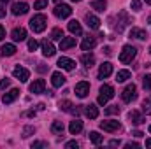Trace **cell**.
Segmentation results:
<instances>
[{
    "label": "cell",
    "mask_w": 151,
    "mask_h": 149,
    "mask_svg": "<svg viewBox=\"0 0 151 149\" xmlns=\"http://www.w3.org/2000/svg\"><path fill=\"white\" fill-rule=\"evenodd\" d=\"M46 25H47V18H46L44 14H35V16L30 19V28H32V32H35V34L44 32V30H46Z\"/></svg>",
    "instance_id": "6da1fadb"
},
{
    "label": "cell",
    "mask_w": 151,
    "mask_h": 149,
    "mask_svg": "<svg viewBox=\"0 0 151 149\" xmlns=\"http://www.w3.org/2000/svg\"><path fill=\"white\" fill-rule=\"evenodd\" d=\"M114 97V88L111 84H104L100 88V95H99V104L100 105H106L111 98Z\"/></svg>",
    "instance_id": "7a4b0ae2"
},
{
    "label": "cell",
    "mask_w": 151,
    "mask_h": 149,
    "mask_svg": "<svg viewBox=\"0 0 151 149\" xmlns=\"http://www.w3.org/2000/svg\"><path fill=\"white\" fill-rule=\"evenodd\" d=\"M137 54V49L134 46H123L121 53H119V62L121 63H130Z\"/></svg>",
    "instance_id": "3957f363"
},
{
    "label": "cell",
    "mask_w": 151,
    "mask_h": 149,
    "mask_svg": "<svg viewBox=\"0 0 151 149\" xmlns=\"http://www.w3.org/2000/svg\"><path fill=\"white\" fill-rule=\"evenodd\" d=\"M55 16L56 18H60V19H65V18H69L70 14H72V7L70 5H67V4H56V7H55Z\"/></svg>",
    "instance_id": "277c9868"
},
{
    "label": "cell",
    "mask_w": 151,
    "mask_h": 149,
    "mask_svg": "<svg viewBox=\"0 0 151 149\" xmlns=\"http://www.w3.org/2000/svg\"><path fill=\"white\" fill-rule=\"evenodd\" d=\"M137 98V86L135 84H128L125 90H123V93H121V100L123 102H132V100H135Z\"/></svg>",
    "instance_id": "5b68a950"
},
{
    "label": "cell",
    "mask_w": 151,
    "mask_h": 149,
    "mask_svg": "<svg viewBox=\"0 0 151 149\" xmlns=\"http://www.w3.org/2000/svg\"><path fill=\"white\" fill-rule=\"evenodd\" d=\"M119 121H114V119H107V121H100V128L104 130V132H109V133H113V132H118L119 130Z\"/></svg>",
    "instance_id": "8992f818"
},
{
    "label": "cell",
    "mask_w": 151,
    "mask_h": 149,
    "mask_svg": "<svg viewBox=\"0 0 151 149\" xmlns=\"http://www.w3.org/2000/svg\"><path fill=\"white\" fill-rule=\"evenodd\" d=\"M76 95L79 97V98H84V97H88V93H90V84L86 82V81H81V82H77L76 84Z\"/></svg>",
    "instance_id": "52a82bcc"
},
{
    "label": "cell",
    "mask_w": 151,
    "mask_h": 149,
    "mask_svg": "<svg viewBox=\"0 0 151 149\" xmlns=\"http://www.w3.org/2000/svg\"><path fill=\"white\" fill-rule=\"evenodd\" d=\"M12 75H14L18 81H21V82H27V81H28V77H30V72H28L25 67H19V65H18V67L12 70Z\"/></svg>",
    "instance_id": "ba28073f"
},
{
    "label": "cell",
    "mask_w": 151,
    "mask_h": 149,
    "mask_svg": "<svg viewBox=\"0 0 151 149\" xmlns=\"http://www.w3.org/2000/svg\"><path fill=\"white\" fill-rule=\"evenodd\" d=\"M28 4L27 2H18V4H14L12 5V14L14 16H23V14H27L28 12Z\"/></svg>",
    "instance_id": "9c48e42d"
},
{
    "label": "cell",
    "mask_w": 151,
    "mask_h": 149,
    "mask_svg": "<svg viewBox=\"0 0 151 149\" xmlns=\"http://www.w3.org/2000/svg\"><path fill=\"white\" fill-rule=\"evenodd\" d=\"M58 67L63 69V70H74L76 62L74 60H70V58H67V56H62V58L58 60Z\"/></svg>",
    "instance_id": "30bf717a"
},
{
    "label": "cell",
    "mask_w": 151,
    "mask_h": 149,
    "mask_svg": "<svg viewBox=\"0 0 151 149\" xmlns=\"http://www.w3.org/2000/svg\"><path fill=\"white\" fill-rule=\"evenodd\" d=\"M44 88H46V82H44V79H35V81L30 84V91H32L34 95L44 93Z\"/></svg>",
    "instance_id": "8fae6325"
},
{
    "label": "cell",
    "mask_w": 151,
    "mask_h": 149,
    "mask_svg": "<svg viewBox=\"0 0 151 149\" xmlns=\"http://www.w3.org/2000/svg\"><path fill=\"white\" fill-rule=\"evenodd\" d=\"M18 97H19V90H18V88H12L11 91H7V93L2 97V102H4V104H12Z\"/></svg>",
    "instance_id": "7c38bea8"
},
{
    "label": "cell",
    "mask_w": 151,
    "mask_h": 149,
    "mask_svg": "<svg viewBox=\"0 0 151 149\" xmlns=\"http://www.w3.org/2000/svg\"><path fill=\"white\" fill-rule=\"evenodd\" d=\"M111 74H113V63H109V62L102 63L100 69H99V77L100 79H106V77H109Z\"/></svg>",
    "instance_id": "4fadbf2b"
},
{
    "label": "cell",
    "mask_w": 151,
    "mask_h": 149,
    "mask_svg": "<svg viewBox=\"0 0 151 149\" xmlns=\"http://www.w3.org/2000/svg\"><path fill=\"white\" fill-rule=\"evenodd\" d=\"M40 46H42V54H44V56H47V58H49V56H53V54L56 53V49H55L53 42H49V40H42V44H40Z\"/></svg>",
    "instance_id": "5bb4252c"
},
{
    "label": "cell",
    "mask_w": 151,
    "mask_h": 149,
    "mask_svg": "<svg viewBox=\"0 0 151 149\" xmlns=\"http://www.w3.org/2000/svg\"><path fill=\"white\" fill-rule=\"evenodd\" d=\"M11 37H12L14 42H21V40H25V39H27V30H25V28H21V27H18V28H14V30H12Z\"/></svg>",
    "instance_id": "9a60e30c"
},
{
    "label": "cell",
    "mask_w": 151,
    "mask_h": 149,
    "mask_svg": "<svg viewBox=\"0 0 151 149\" xmlns=\"http://www.w3.org/2000/svg\"><path fill=\"white\" fill-rule=\"evenodd\" d=\"M51 82H53L55 88H62V86L65 84V75L62 74V72H53V75H51Z\"/></svg>",
    "instance_id": "2e32d148"
},
{
    "label": "cell",
    "mask_w": 151,
    "mask_h": 149,
    "mask_svg": "<svg viewBox=\"0 0 151 149\" xmlns=\"http://www.w3.org/2000/svg\"><path fill=\"white\" fill-rule=\"evenodd\" d=\"M74 46H76L74 37H63L60 40V51H67V49H70V47H74Z\"/></svg>",
    "instance_id": "e0dca14e"
},
{
    "label": "cell",
    "mask_w": 151,
    "mask_h": 149,
    "mask_svg": "<svg viewBox=\"0 0 151 149\" xmlns=\"http://www.w3.org/2000/svg\"><path fill=\"white\" fill-rule=\"evenodd\" d=\"M95 46H97V39L95 37H86L81 42V49H83V51H91Z\"/></svg>",
    "instance_id": "ac0fdd59"
},
{
    "label": "cell",
    "mask_w": 151,
    "mask_h": 149,
    "mask_svg": "<svg viewBox=\"0 0 151 149\" xmlns=\"http://www.w3.org/2000/svg\"><path fill=\"white\" fill-rule=\"evenodd\" d=\"M86 25L90 27V28H93V30H97L99 27H100V19L95 16V14H86Z\"/></svg>",
    "instance_id": "d6986e66"
},
{
    "label": "cell",
    "mask_w": 151,
    "mask_h": 149,
    "mask_svg": "<svg viewBox=\"0 0 151 149\" xmlns=\"http://www.w3.org/2000/svg\"><path fill=\"white\" fill-rule=\"evenodd\" d=\"M69 32H70L72 35H81V34H83V28H81V25H79L77 19L69 21Z\"/></svg>",
    "instance_id": "ffe728a7"
},
{
    "label": "cell",
    "mask_w": 151,
    "mask_h": 149,
    "mask_svg": "<svg viewBox=\"0 0 151 149\" xmlns=\"http://www.w3.org/2000/svg\"><path fill=\"white\" fill-rule=\"evenodd\" d=\"M84 114H86L90 119H95V117H99V109H97V105H93V104H90V105H84Z\"/></svg>",
    "instance_id": "44dd1931"
},
{
    "label": "cell",
    "mask_w": 151,
    "mask_h": 149,
    "mask_svg": "<svg viewBox=\"0 0 151 149\" xmlns=\"http://www.w3.org/2000/svg\"><path fill=\"white\" fill-rule=\"evenodd\" d=\"M81 130H83V121H79V119L70 121V125H69V132H70L72 135H77Z\"/></svg>",
    "instance_id": "7402d4cb"
},
{
    "label": "cell",
    "mask_w": 151,
    "mask_h": 149,
    "mask_svg": "<svg viewBox=\"0 0 151 149\" xmlns=\"http://www.w3.org/2000/svg\"><path fill=\"white\" fill-rule=\"evenodd\" d=\"M0 53H2V56H12L16 53V46L14 44H4L2 49H0Z\"/></svg>",
    "instance_id": "603a6c76"
},
{
    "label": "cell",
    "mask_w": 151,
    "mask_h": 149,
    "mask_svg": "<svg viewBox=\"0 0 151 149\" xmlns=\"http://www.w3.org/2000/svg\"><path fill=\"white\" fill-rule=\"evenodd\" d=\"M130 37L142 40V39L148 37V34H146V30H142V28H132V30H130Z\"/></svg>",
    "instance_id": "cb8c5ba5"
},
{
    "label": "cell",
    "mask_w": 151,
    "mask_h": 149,
    "mask_svg": "<svg viewBox=\"0 0 151 149\" xmlns=\"http://www.w3.org/2000/svg\"><path fill=\"white\" fill-rule=\"evenodd\" d=\"M63 130H65V126H63L62 121H53V125H51V132H53L55 135H62Z\"/></svg>",
    "instance_id": "d4e9b609"
},
{
    "label": "cell",
    "mask_w": 151,
    "mask_h": 149,
    "mask_svg": "<svg viewBox=\"0 0 151 149\" xmlns=\"http://www.w3.org/2000/svg\"><path fill=\"white\" fill-rule=\"evenodd\" d=\"M128 117H130V123H134V125H142V123H144L142 116H141L137 111H132L130 114H128Z\"/></svg>",
    "instance_id": "484cf974"
},
{
    "label": "cell",
    "mask_w": 151,
    "mask_h": 149,
    "mask_svg": "<svg viewBox=\"0 0 151 149\" xmlns=\"http://www.w3.org/2000/svg\"><path fill=\"white\" fill-rule=\"evenodd\" d=\"M81 62L84 63V67H93V65H95V56L90 54V53H86V54L81 56Z\"/></svg>",
    "instance_id": "4316f807"
},
{
    "label": "cell",
    "mask_w": 151,
    "mask_h": 149,
    "mask_svg": "<svg viewBox=\"0 0 151 149\" xmlns=\"http://www.w3.org/2000/svg\"><path fill=\"white\" fill-rule=\"evenodd\" d=\"M88 135H90V140H91V142H93L95 146H99V144H102V140H104V137H102V135H100L99 132H90Z\"/></svg>",
    "instance_id": "83f0119b"
},
{
    "label": "cell",
    "mask_w": 151,
    "mask_h": 149,
    "mask_svg": "<svg viewBox=\"0 0 151 149\" xmlns=\"http://www.w3.org/2000/svg\"><path fill=\"white\" fill-rule=\"evenodd\" d=\"M106 7H107L106 0H95V2H91V9H95V11H99V12H102Z\"/></svg>",
    "instance_id": "f1b7e54d"
},
{
    "label": "cell",
    "mask_w": 151,
    "mask_h": 149,
    "mask_svg": "<svg viewBox=\"0 0 151 149\" xmlns=\"http://www.w3.org/2000/svg\"><path fill=\"white\" fill-rule=\"evenodd\" d=\"M127 79H130V72H128V70H119V72L116 74V81H118V82H125Z\"/></svg>",
    "instance_id": "f546056e"
},
{
    "label": "cell",
    "mask_w": 151,
    "mask_h": 149,
    "mask_svg": "<svg viewBox=\"0 0 151 149\" xmlns=\"http://www.w3.org/2000/svg\"><path fill=\"white\" fill-rule=\"evenodd\" d=\"M51 39H53V40H62V39H63V32H62V28H53V32H51Z\"/></svg>",
    "instance_id": "4dcf8cb0"
},
{
    "label": "cell",
    "mask_w": 151,
    "mask_h": 149,
    "mask_svg": "<svg viewBox=\"0 0 151 149\" xmlns=\"http://www.w3.org/2000/svg\"><path fill=\"white\" fill-rule=\"evenodd\" d=\"M72 102H69V100H63V102H60V109L62 111H65V112H70L72 111Z\"/></svg>",
    "instance_id": "1f68e13d"
},
{
    "label": "cell",
    "mask_w": 151,
    "mask_h": 149,
    "mask_svg": "<svg viewBox=\"0 0 151 149\" xmlns=\"http://www.w3.org/2000/svg\"><path fill=\"white\" fill-rule=\"evenodd\" d=\"M142 112L144 114H151V98H146L142 102Z\"/></svg>",
    "instance_id": "d6a6232c"
},
{
    "label": "cell",
    "mask_w": 151,
    "mask_h": 149,
    "mask_svg": "<svg viewBox=\"0 0 151 149\" xmlns=\"http://www.w3.org/2000/svg\"><path fill=\"white\" fill-rule=\"evenodd\" d=\"M142 86L144 90H151V74H146L142 77Z\"/></svg>",
    "instance_id": "836d02e7"
},
{
    "label": "cell",
    "mask_w": 151,
    "mask_h": 149,
    "mask_svg": "<svg viewBox=\"0 0 151 149\" xmlns=\"http://www.w3.org/2000/svg\"><path fill=\"white\" fill-rule=\"evenodd\" d=\"M106 114H109V116H113V114H119V107H118V105H109V107L106 109Z\"/></svg>",
    "instance_id": "e575fe53"
},
{
    "label": "cell",
    "mask_w": 151,
    "mask_h": 149,
    "mask_svg": "<svg viewBox=\"0 0 151 149\" xmlns=\"http://www.w3.org/2000/svg\"><path fill=\"white\" fill-rule=\"evenodd\" d=\"M47 2H49V0H35L34 9H44V7L47 5Z\"/></svg>",
    "instance_id": "d590c367"
},
{
    "label": "cell",
    "mask_w": 151,
    "mask_h": 149,
    "mask_svg": "<svg viewBox=\"0 0 151 149\" xmlns=\"http://www.w3.org/2000/svg\"><path fill=\"white\" fill-rule=\"evenodd\" d=\"M32 133H35V128H34V126H27V128L23 130V137H30Z\"/></svg>",
    "instance_id": "8d00e7d4"
},
{
    "label": "cell",
    "mask_w": 151,
    "mask_h": 149,
    "mask_svg": "<svg viewBox=\"0 0 151 149\" xmlns=\"http://www.w3.org/2000/svg\"><path fill=\"white\" fill-rule=\"evenodd\" d=\"M37 46H39V42L35 40V39H30V40H28V49H30V51H35Z\"/></svg>",
    "instance_id": "74e56055"
},
{
    "label": "cell",
    "mask_w": 151,
    "mask_h": 149,
    "mask_svg": "<svg viewBox=\"0 0 151 149\" xmlns=\"http://www.w3.org/2000/svg\"><path fill=\"white\" fill-rule=\"evenodd\" d=\"M130 5H132V9H134V11H141V0H132V4H130Z\"/></svg>",
    "instance_id": "f35d334b"
},
{
    "label": "cell",
    "mask_w": 151,
    "mask_h": 149,
    "mask_svg": "<svg viewBox=\"0 0 151 149\" xmlns=\"http://www.w3.org/2000/svg\"><path fill=\"white\" fill-rule=\"evenodd\" d=\"M9 84H11V79H7V77H5V79H2V81H0V90H5Z\"/></svg>",
    "instance_id": "ab89813d"
},
{
    "label": "cell",
    "mask_w": 151,
    "mask_h": 149,
    "mask_svg": "<svg viewBox=\"0 0 151 149\" xmlns=\"http://www.w3.org/2000/svg\"><path fill=\"white\" fill-rule=\"evenodd\" d=\"M65 148H67V149H77V148H79V144H77L76 140H70V142H67V144H65Z\"/></svg>",
    "instance_id": "60d3db41"
},
{
    "label": "cell",
    "mask_w": 151,
    "mask_h": 149,
    "mask_svg": "<svg viewBox=\"0 0 151 149\" xmlns=\"http://www.w3.org/2000/svg\"><path fill=\"white\" fill-rule=\"evenodd\" d=\"M125 148L127 149H139L141 148V144H137V142H130V144H127Z\"/></svg>",
    "instance_id": "b9f144b4"
},
{
    "label": "cell",
    "mask_w": 151,
    "mask_h": 149,
    "mask_svg": "<svg viewBox=\"0 0 151 149\" xmlns=\"http://www.w3.org/2000/svg\"><path fill=\"white\" fill-rule=\"evenodd\" d=\"M46 146H47L46 142H34L32 144V148H46Z\"/></svg>",
    "instance_id": "7bdbcfd3"
},
{
    "label": "cell",
    "mask_w": 151,
    "mask_h": 149,
    "mask_svg": "<svg viewBox=\"0 0 151 149\" xmlns=\"http://www.w3.org/2000/svg\"><path fill=\"white\" fill-rule=\"evenodd\" d=\"M4 39H5V28L0 25V40H4Z\"/></svg>",
    "instance_id": "ee69618b"
},
{
    "label": "cell",
    "mask_w": 151,
    "mask_h": 149,
    "mask_svg": "<svg viewBox=\"0 0 151 149\" xmlns=\"http://www.w3.org/2000/svg\"><path fill=\"white\" fill-rule=\"evenodd\" d=\"M37 70H39V72H46V70H47V67L40 63V65H39V67H37Z\"/></svg>",
    "instance_id": "f6af8a7d"
},
{
    "label": "cell",
    "mask_w": 151,
    "mask_h": 149,
    "mask_svg": "<svg viewBox=\"0 0 151 149\" xmlns=\"http://www.w3.org/2000/svg\"><path fill=\"white\" fill-rule=\"evenodd\" d=\"M119 144H121L119 140H111V142H109V146H111V148H116V146H119Z\"/></svg>",
    "instance_id": "bcb514c9"
},
{
    "label": "cell",
    "mask_w": 151,
    "mask_h": 149,
    "mask_svg": "<svg viewBox=\"0 0 151 149\" xmlns=\"http://www.w3.org/2000/svg\"><path fill=\"white\" fill-rule=\"evenodd\" d=\"M132 135H134V137H142V135H144V133H142V132H139V130H135V132H134V133H132Z\"/></svg>",
    "instance_id": "7dc6e473"
},
{
    "label": "cell",
    "mask_w": 151,
    "mask_h": 149,
    "mask_svg": "<svg viewBox=\"0 0 151 149\" xmlns=\"http://www.w3.org/2000/svg\"><path fill=\"white\" fill-rule=\"evenodd\" d=\"M104 53H106V54H111V47H109V46H107V47H104Z\"/></svg>",
    "instance_id": "c3c4849f"
},
{
    "label": "cell",
    "mask_w": 151,
    "mask_h": 149,
    "mask_svg": "<svg viewBox=\"0 0 151 149\" xmlns=\"http://www.w3.org/2000/svg\"><path fill=\"white\" fill-rule=\"evenodd\" d=\"M5 16V9L4 7H0V18H4Z\"/></svg>",
    "instance_id": "681fc988"
},
{
    "label": "cell",
    "mask_w": 151,
    "mask_h": 149,
    "mask_svg": "<svg viewBox=\"0 0 151 149\" xmlns=\"http://www.w3.org/2000/svg\"><path fill=\"white\" fill-rule=\"evenodd\" d=\"M146 148H151V139H146Z\"/></svg>",
    "instance_id": "f907efd6"
},
{
    "label": "cell",
    "mask_w": 151,
    "mask_h": 149,
    "mask_svg": "<svg viewBox=\"0 0 151 149\" xmlns=\"http://www.w3.org/2000/svg\"><path fill=\"white\" fill-rule=\"evenodd\" d=\"M0 2H2V4H7V2H9V0H0Z\"/></svg>",
    "instance_id": "816d5d0a"
},
{
    "label": "cell",
    "mask_w": 151,
    "mask_h": 149,
    "mask_svg": "<svg viewBox=\"0 0 151 149\" xmlns=\"http://www.w3.org/2000/svg\"><path fill=\"white\" fill-rule=\"evenodd\" d=\"M144 2H146V4H150V5H151V0H144Z\"/></svg>",
    "instance_id": "f5cc1de1"
},
{
    "label": "cell",
    "mask_w": 151,
    "mask_h": 149,
    "mask_svg": "<svg viewBox=\"0 0 151 149\" xmlns=\"http://www.w3.org/2000/svg\"><path fill=\"white\" fill-rule=\"evenodd\" d=\"M148 23H151V14H150V18H148Z\"/></svg>",
    "instance_id": "db71d44e"
},
{
    "label": "cell",
    "mask_w": 151,
    "mask_h": 149,
    "mask_svg": "<svg viewBox=\"0 0 151 149\" xmlns=\"http://www.w3.org/2000/svg\"><path fill=\"white\" fill-rule=\"evenodd\" d=\"M55 2H56V4H60V0H55Z\"/></svg>",
    "instance_id": "11a10c76"
},
{
    "label": "cell",
    "mask_w": 151,
    "mask_h": 149,
    "mask_svg": "<svg viewBox=\"0 0 151 149\" xmlns=\"http://www.w3.org/2000/svg\"><path fill=\"white\" fill-rule=\"evenodd\" d=\"M150 133H151V125H150Z\"/></svg>",
    "instance_id": "9f6ffc18"
},
{
    "label": "cell",
    "mask_w": 151,
    "mask_h": 149,
    "mask_svg": "<svg viewBox=\"0 0 151 149\" xmlns=\"http://www.w3.org/2000/svg\"><path fill=\"white\" fill-rule=\"evenodd\" d=\"M72 2H79V0H72Z\"/></svg>",
    "instance_id": "6f0895ef"
},
{
    "label": "cell",
    "mask_w": 151,
    "mask_h": 149,
    "mask_svg": "<svg viewBox=\"0 0 151 149\" xmlns=\"http://www.w3.org/2000/svg\"><path fill=\"white\" fill-rule=\"evenodd\" d=\"M150 53H151V49H150Z\"/></svg>",
    "instance_id": "680465c9"
}]
</instances>
